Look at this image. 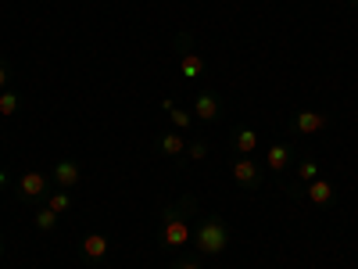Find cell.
I'll list each match as a JSON object with an SVG mask.
<instances>
[{"label":"cell","instance_id":"1","mask_svg":"<svg viewBox=\"0 0 358 269\" xmlns=\"http://www.w3.org/2000/svg\"><path fill=\"white\" fill-rule=\"evenodd\" d=\"M197 201L183 198L179 205H169L162 212V244L165 248H187L194 241V230H190V216H194Z\"/></svg>","mask_w":358,"mask_h":269},{"label":"cell","instance_id":"2","mask_svg":"<svg viewBox=\"0 0 358 269\" xmlns=\"http://www.w3.org/2000/svg\"><path fill=\"white\" fill-rule=\"evenodd\" d=\"M194 248L201 255H222L229 248V226L222 223V216H208L197 223L194 230Z\"/></svg>","mask_w":358,"mask_h":269},{"label":"cell","instance_id":"3","mask_svg":"<svg viewBox=\"0 0 358 269\" xmlns=\"http://www.w3.org/2000/svg\"><path fill=\"white\" fill-rule=\"evenodd\" d=\"M47 194H50V179H47L43 172L29 169V172L18 176V198H22L25 205H43Z\"/></svg>","mask_w":358,"mask_h":269},{"label":"cell","instance_id":"4","mask_svg":"<svg viewBox=\"0 0 358 269\" xmlns=\"http://www.w3.org/2000/svg\"><path fill=\"white\" fill-rule=\"evenodd\" d=\"M326 126H330V118H326L322 111H315V108H301V111L290 118V130H294L297 137H315V133H322Z\"/></svg>","mask_w":358,"mask_h":269},{"label":"cell","instance_id":"5","mask_svg":"<svg viewBox=\"0 0 358 269\" xmlns=\"http://www.w3.org/2000/svg\"><path fill=\"white\" fill-rule=\"evenodd\" d=\"M233 179H236V187H244V191H258L262 187V165L251 158V155H241L233 162Z\"/></svg>","mask_w":358,"mask_h":269},{"label":"cell","instance_id":"6","mask_svg":"<svg viewBox=\"0 0 358 269\" xmlns=\"http://www.w3.org/2000/svg\"><path fill=\"white\" fill-rule=\"evenodd\" d=\"M179 43H183V54H179V76L183 79H201L204 76V57L197 50H190V36H179Z\"/></svg>","mask_w":358,"mask_h":269},{"label":"cell","instance_id":"7","mask_svg":"<svg viewBox=\"0 0 358 269\" xmlns=\"http://www.w3.org/2000/svg\"><path fill=\"white\" fill-rule=\"evenodd\" d=\"M54 184L57 187H62V191H72L76 184H79V179H83V169H79V162H72V158H62V162H57L54 165Z\"/></svg>","mask_w":358,"mask_h":269},{"label":"cell","instance_id":"8","mask_svg":"<svg viewBox=\"0 0 358 269\" xmlns=\"http://www.w3.org/2000/svg\"><path fill=\"white\" fill-rule=\"evenodd\" d=\"M219 97L215 94H208V90H201V94L194 97V118H201V123H215L219 118Z\"/></svg>","mask_w":358,"mask_h":269},{"label":"cell","instance_id":"9","mask_svg":"<svg viewBox=\"0 0 358 269\" xmlns=\"http://www.w3.org/2000/svg\"><path fill=\"white\" fill-rule=\"evenodd\" d=\"M290 162H294V151H290V144L276 140V144H268V147H265V165L273 169V172H283V169H287Z\"/></svg>","mask_w":358,"mask_h":269},{"label":"cell","instance_id":"10","mask_svg":"<svg viewBox=\"0 0 358 269\" xmlns=\"http://www.w3.org/2000/svg\"><path fill=\"white\" fill-rule=\"evenodd\" d=\"M108 237L104 233H86L83 237V255H86V262H101V258H108Z\"/></svg>","mask_w":358,"mask_h":269},{"label":"cell","instance_id":"11","mask_svg":"<svg viewBox=\"0 0 358 269\" xmlns=\"http://www.w3.org/2000/svg\"><path fill=\"white\" fill-rule=\"evenodd\" d=\"M158 147H162V155H169V158H179V155H187V137L179 133V130H169V133H162Z\"/></svg>","mask_w":358,"mask_h":269},{"label":"cell","instance_id":"12","mask_svg":"<svg viewBox=\"0 0 358 269\" xmlns=\"http://www.w3.org/2000/svg\"><path fill=\"white\" fill-rule=\"evenodd\" d=\"M162 108L169 111V118H172V126H176L179 133H187V130L194 126V115H190V111H183V108H176V101H172V97H165V101H162Z\"/></svg>","mask_w":358,"mask_h":269},{"label":"cell","instance_id":"13","mask_svg":"<svg viewBox=\"0 0 358 269\" xmlns=\"http://www.w3.org/2000/svg\"><path fill=\"white\" fill-rule=\"evenodd\" d=\"M305 194L312 205H330L334 201V187L326 184V179H312V184H305Z\"/></svg>","mask_w":358,"mask_h":269},{"label":"cell","instance_id":"14","mask_svg":"<svg viewBox=\"0 0 358 269\" xmlns=\"http://www.w3.org/2000/svg\"><path fill=\"white\" fill-rule=\"evenodd\" d=\"M233 147H236V155H251L258 147V133L255 130H236L233 133Z\"/></svg>","mask_w":358,"mask_h":269},{"label":"cell","instance_id":"15","mask_svg":"<svg viewBox=\"0 0 358 269\" xmlns=\"http://www.w3.org/2000/svg\"><path fill=\"white\" fill-rule=\"evenodd\" d=\"M43 205L50 208V212H57V216H65L69 208H72V194H69V191H50Z\"/></svg>","mask_w":358,"mask_h":269},{"label":"cell","instance_id":"16","mask_svg":"<svg viewBox=\"0 0 358 269\" xmlns=\"http://www.w3.org/2000/svg\"><path fill=\"white\" fill-rule=\"evenodd\" d=\"M57 226V212H50V208L43 205V208H36V230H43V233H50Z\"/></svg>","mask_w":358,"mask_h":269},{"label":"cell","instance_id":"17","mask_svg":"<svg viewBox=\"0 0 358 269\" xmlns=\"http://www.w3.org/2000/svg\"><path fill=\"white\" fill-rule=\"evenodd\" d=\"M297 176H301V184H312V179H319V162H315V158H305L301 165H297Z\"/></svg>","mask_w":358,"mask_h":269},{"label":"cell","instance_id":"18","mask_svg":"<svg viewBox=\"0 0 358 269\" xmlns=\"http://www.w3.org/2000/svg\"><path fill=\"white\" fill-rule=\"evenodd\" d=\"M15 111H18V94L4 90V94H0V115H4V118H11Z\"/></svg>","mask_w":358,"mask_h":269},{"label":"cell","instance_id":"19","mask_svg":"<svg viewBox=\"0 0 358 269\" xmlns=\"http://www.w3.org/2000/svg\"><path fill=\"white\" fill-rule=\"evenodd\" d=\"M187 158H190V162H201V158H208V144H204V140H194V144H187Z\"/></svg>","mask_w":358,"mask_h":269},{"label":"cell","instance_id":"20","mask_svg":"<svg viewBox=\"0 0 358 269\" xmlns=\"http://www.w3.org/2000/svg\"><path fill=\"white\" fill-rule=\"evenodd\" d=\"M169 269H201V262H197L194 255H183V258H176Z\"/></svg>","mask_w":358,"mask_h":269},{"label":"cell","instance_id":"21","mask_svg":"<svg viewBox=\"0 0 358 269\" xmlns=\"http://www.w3.org/2000/svg\"><path fill=\"white\" fill-rule=\"evenodd\" d=\"M8 76H11V69H8L4 62H0V94H4V90H8Z\"/></svg>","mask_w":358,"mask_h":269},{"label":"cell","instance_id":"22","mask_svg":"<svg viewBox=\"0 0 358 269\" xmlns=\"http://www.w3.org/2000/svg\"><path fill=\"white\" fill-rule=\"evenodd\" d=\"M8 184H11V176H8V169H0V191H8Z\"/></svg>","mask_w":358,"mask_h":269},{"label":"cell","instance_id":"23","mask_svg":"<svg viewBox=\"0 0 358 269\" xmlns=\"http://www.w3.org/2000/svg\"><path fill=\"white\" fill-rule=\"evenodd\" d=\"M0 251H4V244H0Z\"/></svg>","mask_w":358,"mask_h":269},{"label":"cell","instance_id":"24","mask_svg":"<svg viewBox=\"0 0 358 269\" xmlns=\"http://www.w3.org/2000/svg\"><path fill=\"white\" fill-rule=\"evenodd\" d=\"M351 4H358V0H351Z\"/></svg>","mask_w":358,"mask_h":269}]
</instances>
